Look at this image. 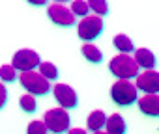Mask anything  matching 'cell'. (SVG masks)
<instances>
[{
  "instance_id": "6da1fadb",
  "label": "cell",
  "mask_w": 159,
  "mask_h": 134,
  "mask_svg": "<svg viewBox=\"0 0 159 134\" xmlns=\"http://www.w3.org/2000/svg\"><path fill=\"white\" fill-rule=\"evenodd\" d=\"M109 69L118 80H131L139 77V65L135 63L133 56L118 54L109 61Z\"/></svg>"
},
{
  "instance_id": "7a4b0ae2",
  "label": "cell",
  "mask_w": 159,
  "mask_h": 134,
  "mask_svg": "<svg viewBox=\"0 0 159 134\" xmlns=\"http://www.w3.org/2000/svg\"><path fill=\"white\" fill-rule=\"evenodd\" d=\"M137 91L139 90L131 80H116L112 84V88H111V97L120 106H131L139 99Z\"/></svg>"
},
{
  "instance_id": "3957f363",
  "label": "cell",
  "mask_w": 159,
  "mask_h": 134,
  "mask_svg": "<svg viewBox=\"0 0 159 134\" xmlns=\"http://www.w3.org/2000/svg\"><path fill=\"white\" fill-rule=\"evenodd\" d=\"M19 80H21V86L30 93V95H38V97H43V95H47L49 91H51V84H49V80H45L39 73H36V71H28V73H21V77H19Z\"/></svg>"
},
{
  "instance_id": "277c9868",
  "label": "cell",
  "mask_w": 159,
  "mask_h": 134,
  "mask_svg": "<svg viewBox=\"0 0 159 134\" xmlns=\"http://www.w3.org/2000/svg\"><path fill=\"white\" fill-rule=\"evenodd\" d=\"M43 123H45L47 130H51V132H54V134H60V132L69 130V123H71V119H69L67 110H64V108L58 106V108H51V110L45 112V115H43Z\"/></svg>"
},
{
  "instance_id": "5b68a950",
  "label": "cell",
  "mask_w": 159,
  "mask_h": 134,
  "mask_svg": "<svg viewBox=\"0 0 159 134\" xmlns=\"http://www.w3.org/2000/svg\"><path fill=\"white\" fill-rule=\"evenodd\" d=\"M39 63H41L39 54L36 50H32V48H21V50H17L13 54V60H11V67H13L15 71L19 69L21 73H28V71L38 69Z\"/></svg>"
},
{
  "instance_id": "8992f818",
  "label": "cell",
  "mask_w": 159,
  "mask_h": 134,
  "mask_svg": "<svg viewBox=\"0 0 159 134\" xmlns=\"http://www.w3.org/2000/svg\"><path fill=\"white\" fill-rule=\"evenodd\" d=\"M101 32H103V21L98 15L84 17L81 23H79V28H77V34H79V37H81L83 41H92Z\"/></svg>"
},
{
  "instance_id": "52a82bcc",
  "label": "cell",
  "mask_w": 159,
  "mask_h": 134,
  "mask_svg": "<svg viewBox=\"0 0 159 134\" xmlns=\"http://www.w3.org/2000/svg\"><path fill=\"white\" fill-rule=\"evenodd\" d=\"M52 93H54V99H56V103L60 104V108H64V110H73V108H77L79 97H77V91H75L71 86L62 84V82H60V84H54Z\"/></svg>"
},
{
  "instance_id": "ba28073f",
  "label": "cell",
  "mask_w": 159,
  "mask_h": 134,
  "mask_svg": "<svg viewBox=\"0 0 159 134\" xmlns=\"http://www.w3.org/2000/svg\"><path fill=\"white\" fill-rule=\"evenodd\" d=\"M47 13H49V19L54 24H58V26H71V24H75V15L62 2H52L49 6Z\"/></svg>"
},
{
  "instance_id": "9c48e42d",
  "label": "cell",
  "mask_w": 159,
  "mask_h": 134,
  "mask_svg": "<svg viewBox=\"0 0 159 134\" xmlns=\"http://www.w3.org/2000/svg\"><path fill=\"white\" fill-rule=\"evenodd\" d=\"M137 90L144 91L146 95H157L159 93V73L157 71H144L137 77Z\"/></svg>"
},
{
  "instance_id": "30bf717a",
  "label": "cell",
  "mask_w": 159,
  "mask_h": 134,
  "mask_svg": "<svg viewBox=\"0 0 159 134\" xmlns=\"http://www.w3.org/2000/svg\"><path fill=\"white\" fill-rule=\"evenodd\" d=\"M139 108L142 114H146L150 117H159V95L139 97Z\"/></svg>"
},
{
  "instance_id": "8fae6325",
  "label": "cell",
  "mask_w": 159,
  "mask_h": 134,
  "mask_svg": "<svg viewBox=\"0 0 159 134\" xmlns=\"http://www.w3.org/2000/svg\"><path fill=\"white\" fill-rule=\"evenodd\" d=\"M133 60L139 67H142L146 71H153L155 67V54L150 48H137L133 54Z\"/></svg>"
},
{
  "instance_id": "7c38bea8",
  "label": "cell",
  "mask_w": 159,
  "mask_h": 134,
  "mask_svg": "<svg viewBox=\"0 0 159 134\" xmlns=\"http://www.w3.org/2000/svg\"><path fill=\"white\" fill-rule=\"evenodd\" d=\"M107 123V114L103 110H94L90 112L88 119H86V128L88 130H94V132H99Z\"/></svg>"
},
{
  "instance_id": "4fadbf2b",
  "label": "cell",
  "mask_w": 159,
  "mask_h": 134,
  "mask_svg": "<svg viewBox=\"0 0 159 134\" xmlns=\"http://www.w3.org/2000/svg\"><path fill=\"white\" fill-rule=\"evenodd\" d=\"M107 134H125L127 127H125V121L120 114H112L111 117H107Z\"/></svg>"
},
{
  "instance_id": "5bb4252c",
  "label": "cell",
  "mask_w": 159,
  "mask_h": 134,
  "mask_svg": "<svg viewBox=\"0 0 159 134\" xmlns=\"http://www.w3.org/2000/svg\"><path fill=\"white\" fill-rule=\"evenodd\" d=\"M112 45H114V48H116L120 54H129V52H135L133 41H131L125 34H118V36H114Z\"/></svg>"
},
{
  "instance_id": "9a60e30c",
  "label": "cell",
  "mask_w": 159,
  "mask_h": 134,
  "mask_svg": "<svg viewBox=\"0 0 159 134\" xmlns=\"http://www.w3.org/2000/svg\"><path fill=\"white\" fill-rule=\"evenodd\" d=\"M81 52H83V56H84L90 63H101V61H103L101 50H99L96 45H92V43H84L83 48H81Z\"/></svg>"
},
{
  "instance_id": "2e32d148",
  "label": "cell",
  "mask_w": 159,
  "mask_h": 134,
  "mask_svg": "<svg viewBox=\"0 0 159 134\" xmlns=\"http://www.w3.org/2000/svg\"><path fill=\"white\" fill-rule=\"evenodd\" d=\"M39 75L45 78V80H56L58 78V69H56V65L51 63V61H41L39 63Z\"/></svg>"
},
{
  "instance_id": "e0dca14e",
  "label": "cell",
  "mask_w": 159,
  "mask_h": 134,
  "mask_svg": "<svg viewBox=\"0 0 159 134\" xmlns=\"http://www.w3.org/2000/svg\"><path fill=\"white\" fill-rule=\"evenodd\" d=\"M19 106H21V110H23V112H26V114H34V112H36V108H38V103H36L34 95L26 93V95H23V97L19 99Z\"/></svg>"
},
{
  "instance_id": "ac0fdd59",
  "label": "cell",
  "mask_w": 159,
  "mask_h": 134,
  "mask_svg": "<svg viewBox=\"0 0 159 134\" xmlns=\"http://www.w3.org/2000/svg\"><path fill=\"white\" fill-rule=\"evenodd\" d=\"M71 13L75 15V17H88V11H90V6H88V2H84V0H77V2H73L71 4Z\"/></svg>"
},
{
  "instance_id": "d6986e66",
  "label": "cell",
  "mask_w": 159,
  "mask_h": 134,
  "mask_svg": "<svg viewBox=\"0 0 159 134\" xmlns=\"http://www.w3.org/2000/svg\"><path fill=\"white\" fill-rule=\"evenodd\" d=\"M0 80L2 82H15L17 80V71L11 65H2L0 67Z\"/></svg>"
},
{
  "instance_id": "ffe728a7",
  "label": "cell",
  "mask_w": 159,
  "mask_h": 134,
  "mask_svg": "<svg viewBox=\"0 0 159 134\" xmlns=\"http://www.w3.org/2000/svg\"><path fill=\"white\" fill-rule=\"evenodd\" d=\"M88 6H90V10H92V11H96V13H98V17H101V15H107V13H109V4L105 2V0H90Z\"/></svg>"
},
{
  "instance_id": "44dd1931",
  "label": "cell",
  "mask_w": 159,
  "mask_h": 134,
  "mask_svg": "<svg viewBox=\"0 0 159 134\" xmlns=\"http://www.w3.org/2000/svg\"><path fill=\"white\" fill-rule=\"evenodd\" d=\"M26 134H47V127L43 121H32L26 128Z\"/></svg>"
},
{
  "instance_id": "7402d4cb",
  "label": "cell",
  "mask_w": 159,
  "mask_h": 134,
  "mask_svg": "<svg viewBox=\"0 0 159 134\" xmlns=\"http://www.w3.org/2000/svg\"><path fill=\"white\" fill-rule=\"evenodd\" d=\"M6 103H8V90H6V86L2 82H0V110L6 106Z\"/></svg>"
},
{
  "instance_id": "603a6c76",
  "label": "cell",
  "mask_w": 159,
  "mask_h": 134,
  "mask_svg": "<svg viewBox=\"0 0 159 134\" xmlns=\"http://www.w3.org/2000/svg\"><path fill=\"white\" fill-rule=\"evenodd\" d=\"M67 134H86V130H84V128L75 127V128H69V130H67Z\"/></svg>"
},
{
  "instance_id": "cb8c5ba5",
  "label": "cell",
  "mask_w": 159,
  "mask_h": 134,
  "mask_svg": "<svg viewBox=\"0 0 159 134\" xmlns=\"http://www.w3.org/2000/svg\"><path fill=\"white\" fill-rule=\"evenodd\" d=\"M30 4H32V6H45V2H34V0H32Z\"/></svg>"
},
{
  "instance_id": "d4e9b609",
  "label": "cell",
  "mask_w": 159,
  "mask_h": 134,
  "mask_svg": "<svg viewBox=\"0 0 159 134\" xmlns=\"http://www.w3.org/2000/svg\"><path fill=\"white\" fill-rule=\"evenodd\" d=\"M96 134H107V132H103V130H99V132H96Z\"/></svg>"
}]
</instances>
